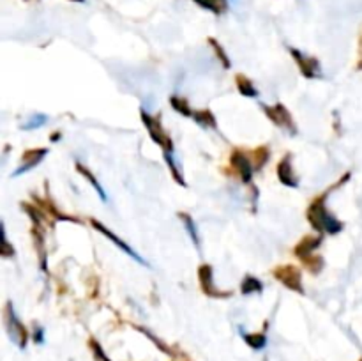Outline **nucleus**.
Listing matches in <instances>:
<instances>
[{
  "label": "nucleus",
  "instance_id": "24",
  "mask_svg": "<svg viewBox=\"0 0 362 361\" xmlns=\"http://www.w3.org/2000/svg\"><path fill=\"white\" fill-rule=\"evenodd\" d=\"M74 2H83V0H74Z\"/></svg>",
  "mask_w": 362,
  "mask_h": 361
},
{
  "label": "nucleus",
  "instance_id": "20",
  "mask_svg": "<svg viewBox=\"0 0 362 361\" xmlns=\"http://www.w3.org/2000/svg\"><path fill=\"white\" fill-rule=\"evenodd\" d=\"M180 218L184 219V225H186V229L189 230L191 239H193V243L197 244V246H198V234H197V230H194V223H193V219H191L189 216H187V214H180Z\"/></svg>",
  "mask_w": 362,
  "mask_h": 361
},
{
  "label": "nucleus",
  "instance_id": "5",
  "mask_svg": "<svg viewBox=\"0 0 362 361\" xmlns=\"http://www.w3.org/2000/svg\"><path fill=\"white\" fill-rule=\"evenodd\" d=\"M290 52H292L293 59L297 60V64H299L300 71H303V74L306 78H320V64H318L317 59H313V57H308L304 55L303 52H299V50L296 48H290Z\"/></svg>",
  "mask_w": 362,
  "mask_h": 361
},
{
  "label": "nucleus",
  "instance_id": "6",
  "mask_svg": "<svg viewBox=\"0 0 362 361\" xmlns=\"http://www.w3.org/2000/svg\"><path fill=\"white\" fill-rule=\"evenodd\" d=\"M92 225H94V229H98L99 232H103V234H105V236L108 237L110 241H113V243H115L117 246H119V248H122V250L126 251V253L129 255V257H133L134 260H136V262H140V264H144V265H148V262L145 260L144 257H140V255H138L136 251H134L133 248L129 246V244H126V243H124V241L120 239L119 236H115V234H113V232H110V230L106 229V227L103 225V223H99V222H95V219H92Z\"/></svg>",
  "mask_w": 362,
  "mask_h": 361
},
{
  "label": "nucleus",
  "instance_id": "22",
  "mask_svg": "<svg viewBox=\"0 0 362 361\" xmlns=\"http://www.w3.org/2000/svg\"><path fill=\"white\" fill-rule=\"evenodd\" d=\"M211 45H212V46H214V48H216V50H218V57H219V59H221V62H223V64H225V66H226V67H230V60H228V57H226V53H225V52H223V48H221V46H219V45H218V42H216V41H214V39H211Z\"/></svg>",
  "mask_w": 362,
  "mask_h": 361
},
{
  "label": "nucleus",
  "instance_id": "16",
  "mask_svg": "<svg viewBox=\"0 0 362 361\" xmlns=\"http://www.w3.org/2000/svg\"><path fill=\"white\" fill-rule=\"evenodd\" d=\"M78 172H80V173H83V176L85 177H87V179H88V183H90L92 184V186H94L95 188V191H98V193H99V197H101L103 198V200H108V197H106V193H105V190H103V186H101V184H99L98 183V180H95V177L94 176H92V173L90 172H88V170L87 168H83V165H80V163H78Z\"/></svg>",
  "mask_w": 362,
  "mask_h": 361
},
{
  "label": "nucleus",
  "instance_id": "12",
  "mask_svg": "<svg viewBox=\"0 0 362 361\" xmlns=\"http://www.w3.org/2000/svg\"><path fill=\"white\" fill-rule=\"evenodd\" d=\"M320 243H322L320 237H317V239H315V237H306V239H304L303 243L296 248V253L299 255L300 258H304V260H306L308 255L313 253V251L320 246Z\"/></svg>",
  "mask_w": 362,
  "mask_h": 361
},
{
  "label": "nucleus",
  "instance_id": "19",
  "mask_svg": "<svg viewBox=\"0 0 362 361\" xmlns=\"http://www.w3.org/2000/svg\"><path fill=\"white\" fill-rule=\"evenodd\" d=\"M193 117H194V120H197L198 124H202V126H205V127H216L214 117H212L211 113L207 112V110H204V112L194 113Z\"/></svg>",
  "mask_w": 362,
  "mask_h": 361
},
{
  "label": "nucleus",
  "instance_id": "10",
  "mask_svg": "<svg viewBox=\"0 0 362 361\" xmlns=\"http://www.w3.org/2000/svg\"><path fill=\"white\" fill-rule=\"evenodd\" d=\"M292 156H285V159H281V163H279L278 166V176L279 179H281L283 184H286V186L290 188H297L299 186V180H297V177L293 176V170H292Z\"/></svg>",
  "mask_w": 362,
  "mask_h": 361
},
{
  "label": "nucleus",
  "instance_id": "13",
  "mask_svg": "<svg viewBox=\"0 0 362 361\" xmlns=\"http://www.w3.org/2000/svg\"><path fill=\"white\" fill-rule=\"evenodd\" d=\"M194 2H197L200 7H204V9L212 11V13L216 14L225 13L226 7H228L226 0H194Z\"/></svg>",
  "mask_w": 362,
  "mask_h": 361
},
{
  "label": "nucleus",
  "instance_id": "1",
  "mask_svg": "<svg viewBox=\"0 0 362 361\" xmlns=\"http://www.w3.org/2000/svg\"><path fill=\"white\" fill-rule=\"evenodd\" d=\"M308 218H310V222L313 223L315 229L320 230V232L332 234V236H334V234L341 232V229H343L341 222H339V219H336L332 214H329L327 209H325V195L324 197L317 198V200L310 205Z\"/></svg>",
  "mask_w": 362,
  "mask_h": 361
},
{
  "label": "nucleus",
  "instance_id": "14",
  "mask_svg": "<svg viewBox=\"0 0 362 361\" xmlns=\"http://www.w3.org/2000/svg\"><path fill=\"white\" fill-rule=\"evenodd\" d=\"M237 87H239L240 94L246 96V98H257L258 96V91L255 88V85L246 76H237Z\"/></svg>",
  "mask_w": 362,
  "mask_h": 361
},
{
  "label": "nucleus",
  "instance_id": "18",
  "mask_svg": "<svg viewBox=\"0 0 362 361\" xmlns=\"http://www.w3.org/2000/svg\"><path fill=\"white\" fill-rule=\"evenodd\" d=\"M244 340L250 343V347H253L257 350L264 349L265 343H267V338L264 335H247V333H244Z\"/></svg>",
  "mask_w": 362,
  "mask_h": 361
},
{
  "label": "nucleus",
  "instance_id": "8",
  "mask_svg": "<svg viewBox=\"0 0 362 361\" xmlns=\"http://www.w3.org/2000/svg\"><path fill=\"white\" fill-rule=\"evenodd\" d=\"M46 154H48V149H37V151L27 152V154H25L23 165H21L18 170H14L13 177H18V176H21V173L27 172V170L34 168L35 165H39V163H41L42 159H45Z\"/></svg>",
  "mask_w": 362,
  "mask_h": 361
},
{
  "label": "nucleus",
  "instance_id": "11",
  "mask_svg": "<svg viewBox=\"0 0 362 361\" xmlns=\"http://www.w3.org/2000/svg\"><path fill=\"white\" fill-rule=\"evenodd\" d=\"M200 283H202V287H204V290L209 294V296H219V294H221V292H218V290H216L214 282H212L211 265H204V268L200 269Z\"/></svg>",
  "mask_w": 362,
  "mask_h": 361
},
{
  "label": "nucleus",
  "instance_id": "7",
  "mask_svg": "<svg viewBox=\"0 0 362 361\" xmlns=\"http://www.w3.org/2000/svg\"><path fill=\"white\" fill-rule=\"evenodd\" d=\"M276 276L279 278V282L285 283L286 287H290L292 290H299L303 292V285H300V273L297 271L292 265H285V268H279L276 271Z\"/></svg>",
  "mask_w": 362,
  "mask_h": 361
},
{
  "label": "nucleus",
  "instance_id": "4",
  "mask_svg": "<svg viewBox=\"0 0 362 361\" xmlns=\"http://www.w3.org/2000/svg\"><path fill=\"white\" fill-rule=\"evenodd\" d=\"M264 108H265V113L271 117V120L276 124V126L286 127V130H288L292 134L296 133L297 130H296V126H293L292 115H290L288 110H286L285 106L276 105V106H264Z\"/></svg>",
  "mask_w": 362,
  "mask_h": 361
},
{
  "label": "nucleus",
  "instance_id": "9",
  "mask_svg": "<svg viewBox=\"0 0 362 361\" xmlns=\"http://www.w3.org/2000/svg\"><path fill=\"white\" fill-rule=\"evenodd\" d=\"M232 165L239 170V173H240V177H243L244 183H250L251 177H253L255 166H253V163H251L250 159L243 154V152H235V154L232 156Z\"/></svg>",
  "mask_w": 362,
  "mask_h": 361
},
{
  "label": "nucleus",
  "instance_id": "3",
  "mask_svg": "<svg viewBox=\"0 0 362 361\" xmlns=\"http://www.w3.org/2000/svg\"><path fill=\"white\" fill-rule=\"evenodd\" d=\"M141 119H144L145 127H147L148 133H151L152 140H154L156 144L161 145V147L165 149V152H172V142H170V138L166 137L165 131L161 130V126H159L158 120L152 119L147 112H141Z\"/></svg>",
  "mask_w": 362,
  "mask_h": 361
},
{
  "label": "nucleus",
  "instance_id": "21",
  "mask_svg": "<svg viewBox=\"0 0 362 361\" xmlns=\"http://www.w3.org/2000/svg\"><path fill=\"white\" fill-rule=\"evenodd\" d=\"M46 122V115H34V119L28 120L27 124H23V130H35V127L42 126Z\"/></svg>",
  "mask_w": 362,
  "mask_h": 361
},
{
  "label": "nucleus",
  "instance_id": "23",
  "mask_svg": "<svg viewBox=\"0 0 362 361\" xmlns=\"http://www.w3.org/2000/svg\"><path fill=\"white\" fill-rule=\"evenodd\" d=\"M34 340H35V343H41L42 340V329L41 328H37V331H35V336H34Z\"/></svg>",
  "mask_w": 362,
  "mask_h": 361
},
{
  "label": "nucleus",
  "instance_id": "2",
  "mask_svg": "<svg viewBox=\"0 0 362 361\" xmlns=\"http://www.w3.org/2000/svg\"><path fill=\"white\" fill-rule=\"evenodd\" d=\"M6 326H7V331H9L11 338L14 340V342L20 345V349H23L25 343H27V329L23 328V324L20 322V319L16 317V314H14L13 306H11V303H7V308H6Z\"/></svg>",
  "mask_w": 362,
  "mask_h": 361
},
{
  "label": "nucleus",
  "instance_id": "17",
  "mask_svg": "<svg viewBox=\"0 0 362 361\" xmlns=\"http://www.w3.org/2000/svg\"><path fill=\"white\" fill-rule=\"evenodd\" d=\"M170 103H172L173 108H175L179 113H182V115H186V117H193L194 115V113L191 112L187 101H184L182 98H177V96H173V98L170 99Z\"/></svg>",
  "mask_w": 362,
  "mask_h": 361
},
{
  "label": "nucleus",
  "instance_id": "15",
  "mask_svg": "<svg viewBox=\"0 0 362 361\" xmlns=\"http://www.w3.org/2000/svg\"><path fill=\"white\" fill-rule=\"evenodd\" d=\"M240 289H243V294H246V296H247V294L262 292V290H264V285H262L260 280L253 278V276H246Z\"/></svg>",
  "mask_w": 362,
  "mask_h": 361
}]
</instances>
